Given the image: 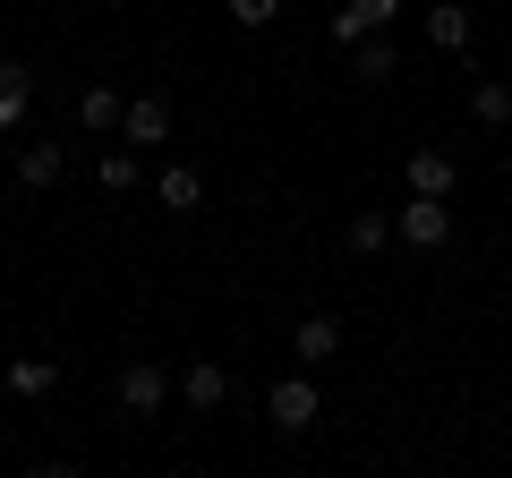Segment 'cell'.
<instances>
[{"mask_svg": "<svg viewBox=\"0 0 512 478\" xmlns=\"http://www.w3.org/2000/svg\"><path fill=\"white\" fill-rule=\"evenodd\" d=\"M393 18H402V0H350V9H333V43H359L376 26H393Z\"/></svg>", "mask_w": 512, "mask_h": 478, "instance_id": "8992f818", "label": "cell"}, {"mask_svg": "<svg viewBox=\"0 0 512 478\" xmlns=\"http://www.w3.org/2000/svg\"><path fill=\"white\" fill-rule=\"evenodd\" d=\"M120 111H128V103H120L111 86H86V94H77V120H86L94 137H111V129H120Z\"/></svg>", "mask_w": 512, "mask_h": 478, "instance_id": "4fadbf2b", "label": "cell"}, {"mask_svg": "<svg viewBox=\"0 0 512 478\" xmlns=\"http://www.w3.org/2000/svg\"><path fill=\"white\" fill-rule=\"evenodd\" d=\"M470 111L487 120V129H512V86H504V77H487V86H470Z\"/></svg>", "mask_w": 512, "mask_h": 478, "instance_id": "5bb4252c", "label": "cell"}, {"mask_svg": "<svg viewBox=\"0 0 512 478\" xmlns=\"http://www.w3.org/2000/svg\"><path fill=\"white\" fill-rule=\"evenodd\" d=\"M120 137H128V146H163V137H171V103H163V94H137V103L120 111Z\"/></svg>", "mask_w": 512, "mask_h": 478, "instance_id": "277c9868", "label": "cell"}, {"mask_svg": "<svg viewBox=\"0 0 512 478\" xmlns=\"http://www.w3.org/2000/svg\"><path fill=\"white\" fill-rule=\"evenodd\" d=\"M231 18H239V26H274L282 0H231Z\"/></svg>", "mask_w": 512, "mask_h": 478, "instance_id": "d6986e66", "label": "cell"}, {"mask_svg": "<svg viewBox=\"0 0 512 478\" xmlns=\"http://www.w3.org/2000/svg\"><path fill=\"white\" fill-rule=\"evenodd\" d=\"M359 77H367V86L393 77V43H384V35H359Z\"/></svg>", "mask_w": 512, "mask_h": 478, "instance_id": "2e32d148", "label": "cell"}, {"mask_svg": "<svg viewBox=\"0 0 512 478\" xmlns=\"http://www.w3.org/2000/svg\"><path fill=\"white\" fill-rule=\"evenodd\" d=\"M384 239H393V222H384V214H359V222H350V257H376Z\"/></svg>", "mask_w": 512, "mask_h": 478, "instance_id": "e0dca14e", "label": "cell"}, {"mask_svg": "<svg viewBox=\"0 0 512 478\" xmlns=\"http://www.w3.org/2000/svg\"><path fill=\"white\" fill-rule=\"evenodd\" d=\"M163 402H171V376L154 368V359H128V368H120V410H128V419H154Z\"/></svg>", "mask_w": 512, "mask_h": 478, "instance_id": "6da1fadb", "label": "cell"}, {"mask_svg": "<svg viewBox=\"0 0 512 478\" xmlns=\"http://www.w3.org/2000/svg\"><path fill=\"white\" fill-rule=\"evenodd\" d=\"M60 171H69V154H60V146H26V154H18V180H26V188H52Z\"/></svg>", "mask_w": 512, "mask_h": 478, "instance_id": "9a60e30c", "label": "cell"}, {"mask_svg": "<svg viewBox=\"0 0 512 478\" xmlns=\"http://www.w3.org/2000/svg\"><path fill=\"white\" fill-rule=\"evenodd\" d=\"M103 188L120 197V188H137V154H103Z\"/></svg>", "mask_w": 512, "mask_h": 478, "instance_id": "ac0fdd59", "label": "cell"}, {"mask_svg": "<svg viewBox=\"0 0 512 478\" xmlns=\"http://www.w3.org/2000/svg\"><path fill=\"white\" fill-rule=\"evenodd\" d=\"M333 350H342V316H299V333H291V359H299V368H325Z\"/></svg>", "mask_w": 512, "mask_h": 478, "instance_id": "5b68a950", "label": "cell"}, {"mask_svg": "<svg viewBox=\"0 0 512 478\" xmlns=\"http://www.w3.org/2000/svg\"><path fill=\"white\" fill-rule=\"evenodd\" d=\"M393 239H410V248H444V239H453V214H444V197H410L402 214H393Z\"/></svg>", "mask_w": 512, "mask_h": 478, "instance_id": "7a4b0ae2", "label": "cell"}, {"mask_svg": "<svg viewBox=\"0 0 512 478\" xmlns=\"http://www.w3.org/2000/svg\"><path fill=\"white\" fill-rule=\"evenodd\" d=\"M52 385H60V359H43V350H26V359H9V393H18V402H43Z\"/></svg>", "mask_w": 512, "mask_h": 478, "instance_id": "52a82bcc", "label": "cell"}, {"mask_svg": "<svg viewBox=\"0 0 512 478\" xmlns=\"http://www.w3.org/2000/svg\"><path fill=\"white\" fill-rule=\"evenodd\" d=\"M265 419H274L282 436H308V427H316V385H308V376H282L274 402H265Z\"/></svg>", "mask_w": 512, "mask_h": 478, "instance_id": "3957f363", "label": "cell"}, {"mask_svg": "<svg viewBox=\"0 0 512 478\" xmlns=\"http://www.w3.org/2000/svg\"><path fill=\"white\" fill-rule=\"evenodd\" d=\"M410 197H453V154H436V146L410 154Z\"/></svg>", "mask_w": 512, "mask_h": 478, "instance_id": "ba28073f", "label": "cell"}, {"mask_svg": "<svg viewBox=\"0 0 512 478\" xmlns=\"http://www.w3.org/2000/svg\"><path fill=\"white\" fill-rule=\"evenodd\" d=\"M154 197H163V214H197V197H205V180L188 163H171V171H154Z\"/></svg>", "mask_w": 512, "mask_h": 478, "instance_id": "9c48e42d", "label": "cell"}, {"mask_svg": "<svg viewBox=\"0 0 512 478\" xmlns=\"http://www.w3.org/2000/svg\"><path fill=\"white\" fill-rule=\"evenodd\" d=\"M427 43H436V52H461V43H470V9H461V0H436V9H427Z\"/></svg>", "mask_w": 512, "mask_h": 478, "instance_id": "8fae6325", "label": "cell"}, {"mask_svg": "<svg viewBox=\"0 0 512 478\" xmlns=\"http://www.w3.org/2000/svg\"><path fill=\"white\" fill-rule=\"evenodd\" d=\"M180 393H188V410H222V402H231V376H222L214 359H197V368L180 376Z\"/></svg>", "mask_w": 512, "mask_h": 478, "instance_id": "30bf717a", "label": "cell"}, {"mask_svg": "<svg viewBox=\"0 0 512 478\" xmlns=\"http://www.w3.org/2000/svg\"><path fill=\"white\" fill-rule=\"evenodd\" d=\"M26 103H35V77H26L18 60H0V129H18Z\"/></svg>", "mask_w": 512, "mask_h": 478, "instance_id": "7c38bea8", "label": "cell"}]
</instances>
